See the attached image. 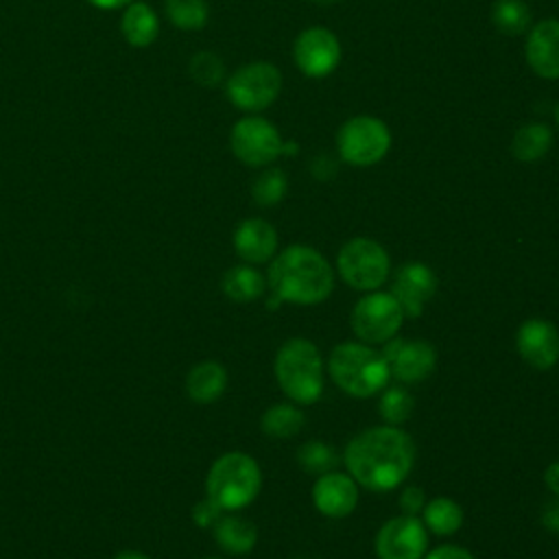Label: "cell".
<instances>
[{
	"mask_svg": "<svg viewBox=\"0 0 559 559\" xmlns=\"http://www.w3.org/2000/svg\"><path fill=\"white\" fill-rule=\"evenodd\" d=\"M223 513H225V509L218 502H214L210 496H205L203 500H199L192 507V520L201 528H212L221 520Z\"/></svg>",
	"mask_w": 559,
	"mask_h": 559,
	"instance_id": "cell-32",
	"label": "cell"
},
{
	"mask_svg": "<svg viewBox=\"0 0 559 559\" xmlns=\"http://www.w3.org/2000/svg\"><path fill=\"white\" fill-rule=\"evenodd\" d=\"M528 68L542 79H559V20L537 22L524 46Z\"/></svg>",
	"mask_w": 559,
	"mask_h": 559,
	"instance_id": "cell-16",
	"label": "cell"
},
{
	"mask_svg": "<svg viewBox=\"0 0 559 559\" xmlns=\"http://www.w3.org/2000/svg\"><path fill=\"white\" fill-rule=\"evenodd\" d=\"M437 290V277L430 266L421 262H406L395 271L391 295L400 304L404 317H419L426 301L432 299Z\"/></svg>",
	"mask_w": 559,
	"mask_h": 559,
	"instance_id": "cell-14",
	"label": "cell"
},
{
	"mask_svg": "<svg viewBox=\"0 0 559 559\" xmlns=\"http://www.w3.org/2000/svg\"><path fill=\"white\" fill-rule=\"evenodd\" d=\"M275 378L295 404H314L323 393V360L308 338H288L275 354Z\"/></svg>",
	"mask_w": 559,
	"mask_h": 559,
	"instance_id": "cell-4",
	"label": "cell"
},
{
	"mask_svg": "<svg viewBox=\"0 0 559 559\" xmlns=\"http://www.w3.org/2000/svg\"><path fill=\"white\" fill-rule=\"evenodd\" d=\"M544 483L546 487L552 491V496L559 498V461L557 463H550L544 472Z\"/></svg>",
	"mask_w": 559,
	"mask_h": 559,
	"instance_id": "cell-37",
	"label": "cell"
},
{
	"mask_svg": "<svg viewBox=\"0 0 559 559\" xmlns=\"http://www.w3.org/2000/svg\"><path fill=\"white\" fill-rule=\"evenodd\" d=\"M515 347L531 367L550 369L559 360V330L546 319H526L518 328Z\"/></svg>",
	"mask_w": 559,
	"mask_h": 559,
	"instance_id": "cell-15",
	"label": "cell"
},
{
	"mask_svg": "<svg viewBox=\"0 0 559 559\" xmlns=\"http://www.w3.org/2000/svg\"><path fill=\"white\" fill-rule=\"evenodd\" d=\"M317 164H321V168L319 166H312V175L317 177V179H330L332 175H334V162L328 157V155H319L317 159H314Z\"/></svg>",
	"mask_w": 559,
	"mask_h": 559,
	"instance_id": "cell-36",
	"label": "cell"
},
{
	"mask_svg": "<svg viewBox=\"0 0 559 559\" xmlns=\"http://www.w3.org/2000/svg\"><path fill=\"white\" fill-rule=\"evenodd\" d=\"M491 22L504 35H522L531 26V9L524 0H496Z\"/></svg>",
	"mask_w": 559,
	"mask_h": 559,
	"instance_id": "cell-26",
	"label": "cell"
},
{
	"mask_svg": "<svg viewBox=\"0 0 559 559\" xmlns=\"http://www.w3.org/2000/svg\"><path fill=\"white\" fill-rule=\"evenodd\" d=\"M227 386V371L216 360H203L194 365L186 376V393L197 404L216 402Z\"/></svg>",
	"mask_w": 559,
	"mask_h": 559,
	"instance_id": "cell-19",
	"label": "cell"
},
{
	"mask_svg": "<svg viewBox=\"0 0 559 559\" xmlns=\"http://www.w3.org/2000/svg\"><path fill=\"white\" fill-rule=\"evenodd\" d=\"M216 544L229 555H247L258 542V528L240 515H221L212 526Z\"/></svg>",
	"mask_w": 559,
	"mask_h": 559,
	"instance_id": "cell-20",
	"label": "cell"
},
{
	"mask_svg": "<svg viewBox=\"0 0 559 559\" xmlns=\"http://www.w3.org/2000/svg\"><path fill=\"white\" fill-rule=\"evenodd\" d=\"M380 415L389 426L404 424L415 406L413 395L404 386H389L380 397Z\"/></svg>",
	"mask_w": 559,
	"mask_h": 559,
	"instance_id": "cell-30",
	"label": "cell"
},
{
	"mask_svg": "<svg viewBox=\"0 0 559 559\" xmlns=\"http://www.w3.org/2000/svg\"><path fill=\"white\" fill-rule=\"evenodd\" d=\"M312 500L319 513L328 518H345L358 504V487L349 474L328 472L321 474L312 487Z\"/></svg>",
	"mask_w": 559,
	"mask_h": 559,
	"instance_id": "cell-17",
	"label": "cell"
},
{
	"mask_svg": "<svg viewBox=\"0 0 559 559\" xmlns=\"http://www.w3.org/2000/svg\"><path fill=\"white\" fill-rule=\"evenodd\" d=\"M336 269L347 286L371 293L386 282L391 262L380 242L371 238H352L341 247Z\"/></svg>",
	"mask_w": 559,
	"mask_h": 559,
	"instance_id": "cell-6",
	"label": "cell"
},
{
	"mask_svg": "<svg viewBox=\"0 0 559 559\" xmlns=\"http://www.w3.org/2000/svg\"><path fill=\"white\" fill-rule=\"evenodd\" d=\"M336 148L352 166H373L391 148L389 127L373 116H354L336 133Z\"/></svg>",
	"mask_w": 559,
	"mask_h": 559,
	"instance_id": "cell-7",
	"label": "cell"
},
{
	"mask_svg": "<svg viewBox=\"0 0 559 559\" xmlns=\"http://www.w3.org/2000/svg\"><path fill=\"white\" fill-rule=\"evenodd\" d=\"M234 249L245 262H269L277 251V231L264 218H245L234 229Z\"/></svg>",
	"mask_w": 559,
	"mask_h": 559,
	"instance_id": "cell-18",
	"label": "cell"
},
{
	"mask_svg": "<svg viewBox=\"0 0 559 559\" xmlns=\"http://www.w3.org/2000/svg\"><path fill=\"white\" fill-rule=\"evenodd\" d=\"M288 188V179L284 175L282 168H269L262 175H258V179L251 186V197L258 205H275L284 199Z\"/></svg>",
	"mask_w": 559,
	"mask_h": 559,
	"instance_id": "cell-29",
	"label": "cell"
},
{
	"mask_svg": "<svg viewBox=\"0 0 559 559\" xmlns=\"http://www.w3.org/2000/svg\"><path fill=\"white\" fill-rule=\"evenodd\" d=\"M424 504H426V496H424V491L419 489V487H406L404 491H402V496H400V509H402V513H406V515H417V513H421V509H424Z\"/></svg>",
	"mask_w": 559,
	"mask_h": 559,
	"instance_id": "cell-33",
	"label": "cell"
},
{
	"mask_svg": "<svg viewBox=\"0 0 559 559\" xmlns=\"http://www.w3.org/2000/svg\"><path fill=\"white\" fill-rule=\"evenodd\" d=\"M413 439L395 426H376L356 435L343 452L347 474L369 491L397 487L413 469Z\"/></svg>",
	"mask_w": 559,
	"mask_h": 559,
	"instance_id": "cell-1",
	"label": "cell"
},
{
	"mask_svg": "<svg viewBox=\"0 0 559 559\" xmlns=\"http://www.w3.org/2000/svg\"><path fill=\"white\" fill-rule=\"evenodd\" d=\"M282 90V74L269 61H251L240 66L225 85L227 98L234 107L242 111H262L266 109Z\"/></svg>",
	"mask_w": 559,
	"mask_h": 559,
	"instance_id": "cell-8",
	"label": "cell"
},
{
	"mask_svg": "<svg viewBox=\"0 0 559 559\" xmlns=\"http://www.w3.org/2000/svg\"><path fill=\"white\" fill-rule=\"evenodd\" d=\"M332 382L352 397H371L382 391L391 378L382 352L367 343H341L328 356Z\"/></svg>",
	"mask_w": 559,
	"mask_h": 559,
	"instance_id": "cell-3",
	"label": "cell"
},
{
	"mask_svg": "<svg viewBox=\"0 0 559 559\" xmlns=\"http://www.w3.org/2000/svg\"><path fill=\"white\" fill-rule=\"evenodd\" d=\"M542 524L550 533H559V498L557 496L544 504V509H542Z\"/></svg>",
	"mask_w": 559,
	"mask_h": 559,
	"instance_id": "cell-35",
	"label": "cell"
},
{
	"mask_svg": "<svg viewBox=\"0 0 559 559\" xmlns=\"http://www.w3.org/2000/svg\"><path fill=\"white\" fill-rule=\"evenodd\" d=\"M378 559H421L428 548V528L417 515H397L376 535Z\"/></svg>",
	"mask_w": 559,
	"mask_h": 559,
	"instance_id": "cell-11",
	"label": "cell"
},
{
	"mask_svg": "<svg viewBox=\"0 0 559 559\" xmlns=\"http://www.w3.org/2000/svg\"><path fill=\"white\" fill-rule=\"evenodd\" d=\"M555 120H557V124H559V103H557V109H555Z\"/></svg>",
	"mask_w": 559,
	"mask_h": 559,
	"instance_id": "cell-41",
	"label": "cell"
},
{
	"mask_svg": "<svg viewBox=\"0 0 559 559\" xmlns=\"http://www.w3.org/2000/svg\"><path fill=\"white\" fill-rule=\"evenodd\" d=\"M260 485L262 474L255 459L245 452H227L212 463L205 478V496L225 511H238L255 500Z\"/></svg>",
	"mask_w": 559,
	"mask_h": 559,
	"instance_id": "cell-5",
	"label": "cell"
},
{
	"mask_svg": "<svg viewBox=\"0 0 559 559\" xmlns=\"http://www.w3.org/2000/svg\"><path fill=\"white\" fill-rule=\"evenodd\" d=\"M166 17L181 31H199L207 24V2L205 0H166Z\"/></svg>",
	"mask_w": 559,
	"mask_h": 559,
	"instance_id": "cell-27",
	"label": "cell"
},
{
	"mask_svg": "<svg viewBox=\"0 0 559 559\" xmlns=\"http://www.w3.org/2000/svg\"><path fill=\"white\" fill-rule=\"evenodd\" d=\"M297 463L301 469L310 472V474H328L336 467L338 463V454L336 450L319 439L306 441L299 450H297Z\"/></svg>",
	"mask_w": 559,
	"mask_h": 559,
	"instance_id": "cell-28",
	"label": "cell"
},
{
	"mask_svg": "<svg viewBox=\"0 0 559 559\" xmlns=\"http://www.w3.org/2000/svg\"><path fill=\"white\" fill-rule=\"evenodd\" d=\"M293 57L306 76L323 79L341 63V41L330 28L310 26L297 35Z\"/></svg>",
	"mask_w": 559,
	"mask_h": 559,
	"instance_id": "cell-13",
	"label": "cell"
},
{
	"mask_svg": "<svg viewBox=\"0 0 559 559\" xmlns=\"http://www.w3.org/2000/svg\"><path fill=\"white\" fill-rule=\"evenodd\" d=\"M221 288L223 293L238 304H247L258 299L264 290H266V280L262 277L260 271H255L253 266L247 264H238L231 266L223 280H221Z\"/></svg>",
	"mask_w": 559,
	"mask_h": 559,
	"instance_id": "cell-22",
	"label": "cell"
},
{
	"mask_svg": "<svg viewBox=\"0 0 559 559\" xmlns=\"http://www.w3.org/2000/svg\"><path fill=\"white\" fill-rule=\"evenodd\" d=\"M90 4H94L96 9H105V11H114V9H122L129 7L133 0H87Z\"/></svg>",
	"mask_w": 559,
	"mask_h": 559,
	"instance_id": "cell-38",
	"label": "cell"
},
{
	"mask_svg": "<svg viewBox=\"0 0 559 559\" xmlns=\"http://www.w3.org/2000/svg\"><path fill=\"white\" fill-rule=\"evenodd\" d=\"M312 2H317V4H334L338 0H312Z\"/></svg>",
	"mask_w": 559,
	"mask_h": 559,
	"instance_id": "cell-40",
	"label": "cell"
},
{
	"mask_svg": "<svg viewBox=\"0 0 559 559\" xmlns=\"http://www.w3.org/2000/svg\"><path fill=\"white\" fill-rule=\"evenodd\" d=\"M120 31L124 39L135 48H146L157 39L159 33V20L155 11L146 2H131L124 9Z\"/></svg>",
	"mask_w": 559,
	"mask_h": 559,
	"instance_id": "cell-21",
	"label": "cell"
},
{
	"mask_svg": "<svg viewBox=\"0 0 559 559\" xmlns=\"http://www.w3.org/2000/svg\"><path fill=\"white\" fill-rule=\"evenodd\" d=\"M190 76L201 85V87H216L223 76H225V66L218 55L210 50H201L190 59Z\"/></svg>",
	"mask_w": 559,
	"mask_h": 559,
	"instance_id": "cell-31",
	"label": "cell"
},
{
	"mask_svg": "<svg viewBox=\"0 0 559 559\" xmlns=\"http://www.w3.org/2000/svg\"><path fill=\"white\" fill-rule=\"evenodd\" d=\"M552 146V131L544 122H528L520 127L511 142V153L518 162H537Z\"/></svg>",
	"mask_w": 559,
	"mask_h": 559,
	"instance_id": "cell-23",
	"label": "cell"
},
{
	"mask_svg": "<svg viewBox=\"0 0 559 559\" xmlns=\"http://www.w3.org/2000/svg\"><path fill=\"white\" fill-rule=\"evenodd\" d=\"M304 421H306V417L295 404L282 402V404H273L264 411L260 426H262L264 435L275 437V439H286V437H295L301 430Z\"/></svg>",
	"mask_w": 559,
	"mask_h": 559,
	"instance_id": "cell-25",
	"label": "cell"
},
{
	"mask_svg": "<svg viewBox=\"0 0 559 559\" xmlns=\"http://www.w3.org/2000/svg\"><path fill=\"white\" fill-rule=\"evenodd\" d=\"M114 559H148L144 552H138V550H120Z\"/></svg>",
	"mask_w": 559,
	"mask_h": 559,
	"instance_id": "cell-39",
	"label": "cell"
},
{
	"mask_svg": "<svg viewBox=\"0 0 559 559\" xmlns=\"http://www.w3.org/2000/svg\"><path fill=\"white\" fill-rule=\"evenodd\" d=\"M404 312L391 293L371 290L354 304L349 323L354 334L367 345H384L402 328Z\"/></svg>",
	"mask_w": 559,
	"mask_h": 559,
	"instance_id": "cell-9",
	"label": "cell"
},
{
	"mask_svg": "<svg viewBox=\"0 0 559 559\" xmlns=\"http://www.w3.org/2000/svg\"><path fill=\"white\" fill-rule=\"evenodd\" d=\"M201 559H218V557H201Z\"/></svg>",
	"mask_w": 559,
	"mask_h": 559,
	"instance_id": "cell-42",
	"label": "cell"
},
{
	"mask_svg": "<svg viewBox=\"0 0 559 559\" xmlns=\"http://www.w3.org/2000/svg\"><path fill=\"white\" fill-rule=\"evenodd\" d=\"M424 524L435 535H454L463 524V509L445 496H437L424 504Z\"/></svg>",
	"mask_w": 559,
	"mask_h": 559,
	"instance_id": "cell-24",
	"label": "cell"
},
{
	"mask_svg": "<svg viewBox=\"0 0 559 559\" xmlns=\"http://www.w3.org/2000/svg\"><path fill=\"white\" fill-rule=\"evenodd\" d=\"M382 356L386 360L389 373L406 384L426 380L437 365V352L424 338L393 336L384 343Z\"/></svg>",
	"mask_w": 559,
	"mask_h": 559,
	"instance_id": "cell-12",
	"label": "cell"
},
{
	"mask_svg": "<svg viewBox=\"0 0 559 559\" xmlns=\"http://www.w3.org/2000/svg\"><path fill=\"white\" fill-rule=\"evenodd\" d=\"M266 284L273 293L269 308H275L280 301L312 306L330 297L334 271L317 249L290 245L271 258Z\"/></svg>",
	"mask_w": 559,
	"mask_h": 559,
	"instance_id": "cell-2",
	"label": "cell"
},
{
	"mask_svg": "<svg viewBox=\"0 0 559 559\" xmlns=\"http://www.w3.org/2000/svg\"><path fill=\"white\" fill-rule=\"evenodd\" d=\"M284 140L273 122L260 116L240 118L229 133V146L236 159L260 168L284 155Z\"/></svg>",
	"mask_w": 559,
	"mask_h": 559,
	"instance_id": "cell-10",
	"label": "cell"
},
{
	"mask_svg": "<svg viewBox=\"0 0 559 559\" xmlns=\"http://www.w3.org/2000/svg\"><path fill=\"white\" fill-rule=\"evenodd\" d=\"M421 559H474V555L461 546H452V544H445V546H439L435 550H430L428 555H424Z\"/></svg>",
	"mask_w": 559,
	"mask_h": 559,
	"instance_id": "cell-34",
	"label": "cell"
},
{
	"mask_svg": "<svg viewBox=\"0 0 559 559\" xmlns=\"http://www.w3.org/2000/svg\"><path fill=\"white\" fill-rule=\"evenodd\" d=\"M295 559H306V557H295Z\"/></svg>",
	"mask_w": 559,
	"mask_h": 559,
	"instance_id": "cell-43",
	"label": "cell"
}]
</instances>
